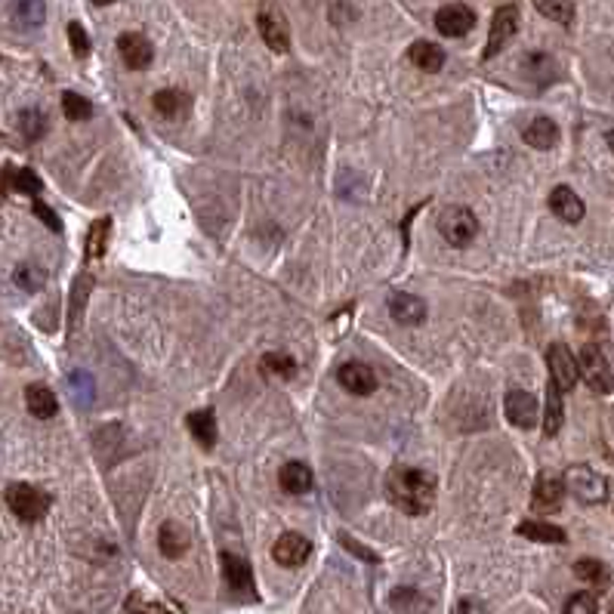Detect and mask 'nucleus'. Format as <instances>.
Listing matches in <instances>:
<instances>
[{
	"label": "nucleus",
	"instance_id": "nucleus-1",
	"mask_svg": "<svg viewBox=\"0 0 614 614\" xmlns=\"http://www.w3.org/2000/svg\"><path fill=\"white\" fill-rule=\"evenodd\" d=\"M389 500L408 515H427L436 504V479L417 466H393L386 479Z\"/></svg>",
	"mask_w": 614,
	"mask_h": 614
},
{
	"label": "nucleus",
	"instance_id": "nucleus-2",
	"mask_svg": "<svg viewBox=\"0 0 614 614\" xmlns=\"http://www.w3.org/2000/svg\"><path fill=\"white\" fill-rule=\"evenodd\" d=\"M6 506L13 509V515L22 522H40L50 509V494L40 491L34 485H25V481H16V485L6 488Z\"/></svg>",
	"mask_w": 614,
	"mask_h": 614
},
{
	"label": "nucleus",
	"instance_id": "nucleus-3",
	"mask_svg": "<svg viewBox=\"0 0 614 614\" xmlns=\"http://www.w3.org/2000/svg\"><path fill=\"white\" fill-rule=\"evenodd\" d=\"M565 481V491L575 494L581 504H602L609 497V481L605 476H599L592 466H568V472L562 476Z\"/></svg>",
	"mask_w": 614,
	"mask_h": 614
},
{
	"label": "nucleus",
	"instance_id": "nucleus-4",
	"mask_svg": "<svg viewBox=\"0 0 614 614\" xmlns=\"http://www.w3.org/2000/svg\"><path fill=\"white\" fill-rule=\"evenodd\" d=\"M577 374L584 376V383L592 389V393L599 395H609L614 389V374H611V365L609 359L602 355V349L587 343L581 349V355H577Z\"/></svg>",
	"mask_w": 614,
	"mask_h": 614
},
{
	"label": "nucleus",
	"instance_id": "nucleus-5",
	"mask_svg": "<svg viewBox=\"0 0 614 614\" xmlns=\"http://www.w3.org/2000/svg\"><path fill=\"white\" fill-rule=\"evenodd\" d=\"M438 232L451 247H466L479 235V220L470 207H445L438 216Z\"/></svg>",
	"mask_w": 614,
	"mask_h": 614
},
{
	"label": "nucleus",
	"instance_id": "nucleus-6",
	"mask_svg": "<svg viewBox=\"0 0 614 614\" xmlns=\"http://www.w3.org/2000/svg\"><path fill=\"white\" fill-rule=\"evenodd\" d=\"M256 28H260L263 40H266V47L272 53H288L290 28H288V19L281 16V10H278L275 4L260 6V13H256Z\"/></svg>",
	"mask_w": 614,
	"mask_h": 614
},
{
	"label": "nucleus",
	"instance_id": "nucleus-7",
	"mask_svg": "<svg viewBox=\"0 0 614 614\" xmlns=\"http://www.w3.org/2000/svg\"><path fill=\"white\" fill-rule=\"evenodd\" d=\"M515 31H519V10H515L513 4L500 6L497 13H494L491 19V31H488V44H485V59H494L509 40L515 38Z\"/></svg>",
	"mask_w": 614,
	"mask_h": 614
},
{
	"label": "nucleus",
	"instance_id": "nucleus-8",
	"mask_svg": "<svg viewBox=\"0 0 614 614\" xmlns=\"http://www.w3.org/2000/svg\"><path fill=\"white\" fill-rule=\"evenodd\" d=\"M547 365H549V376H553V383L562 389V393H571L577 383V359L575 352H571L565 343H553L547 349Z\"/></svg>",
	"mask_w": 614,
	"mask_h": 614
},
{
	"label": "nucleus",
	"instance_id": "nucleus-9",
	"mask_svg": "<svg viewBox=\"0 0 614 614\" xmlns=\"http://www.w3.org/2000/svg\"><path fill=\"white\" fill-rule=\"evenodd\" d=\"M222 577H226L229 590L238 592L244 599H256V584H254V571H250L247 559L235 553H222Z\"/></svg>",
	"mask_w": 614,
	"mask_h": 614
},
{
	"label": "nucleus",
	"instance_id": "nucleus-10",
	"mask_svg": "<svg viewBox=\"0 0 614 614\" xmlns=\"http://www.w3.org/2000/svg\"><path fill=\"white\" fill-rule=\"evenodd\" d=\"M272 556H275V562L284 565V568H299V565L312 556V540L306 534H299V532H288V534H281L275 540Z\"/></svg>",
	"mask_w": 614,
	"mask_h": 614
},
{
	"label": "nucleus",
	"instance_id": "nucleus-11",
	"mask_svg": "<svg viewBox=\"0 0 614 614\" xmlns=\"http://www.w3.org/2000/svg\"><path fill=\"white\" fill-rule=\"evenodd\" d=\"M537 399L532 393H525V389H509L506 399H504V414L506 420L513 423V427L519 429H534L537 423Z\"/></svg>",
	"mask_w": 614,
	"mask_h": 614
},
{
	"label": "nucleus",
	"instance_id": "nucleus-12",
	"mask_svg": "<svg viewBox=\"0 0 614 614\" xmlns=\"http://www.w3.org/2000/svg\"><path fill=\"white\" fill-rule=\"evenodd\" d=\"M436 28L445 38H463L476 28V13L466 4H448L436 13Z\"/></svg>",
	"mask_w": 614,
	"mask_h": 614
},
{
	"label": "nucleus",
	"instance_id": "nucleus-13",
	"mask_svg": "<svg viewBox=\"0 0 614 614\" xmlns=\"http://www.w3.org/2000/svg\"><path fill=\"white\" fill-rule=\"evenodd\" d=\"M117 53H121L124 65L136 68V72L139 68H149L151 59H155V47H151V40L139 31H124L121 38H117Z\"/></svg>",
	"mask_w": 614,
	"mask_h": 614
},
{
	"label": "nucleus",
	"instance_id": "nucleus-14",
	"mask_svg": "<svg viewBox=\"0 0 614 614\" xmlns=\"http://www.w3.org/2000/svg\"><path fill=\"white\" fill-rule=\"evenodd\" d=\"M565 497V481L556 472H540L532 491V509L537 513H556Z\"/></svg>",
	"mask_w": 614,
	"mask_h": 614
},
{
	"label": "nucleus",
	"instance_id": "nucleus-15",
	"mask_svg": "<svg viewBox=\"0 0 614 614\" xmlns=\"http://www.w3.org/2000/svg\"><path fill=\"white\" fill-rule=\"evenodd\" d=\"M389 316L404 327H417L427 321V303H423L417 294L395 290V294H389Z\"/></svg>",
	"mask_w": 614,
	"mask_h": 614
},
{
	"label": "nucleus",
	"instance_id": "nucleus-16",
	"mask_svg": "<svg viewBox=\"0 0 614 614\" xmlns=\"http://www.w3.org/2000/svg\"><path fill=\"white\" fill-rule=\"evenodd\" d=\"M337 380H340V386L352 395H371L376 389V374H374V368L365 365V361H346V365H340Z\"/></svg>",
	"mask_w": 614,
	"mask_h": 614
},
{
	"label": "nucleus",
	"instance_id": "nucleus-17",
	"mask_svg": "<svg viewBox=\"0 0 614 614\" xmlns=\"http://www.w3.org/2000/svg\"><path fill=\"white\" fill-rule=\"evenodd\" d=\"M549 211H553L565 222H581L584 213H587V207H584L581 195H577L575 188L556 186L553 192H549Z\"/></svg>",
	"mask_w": 614,
	"mask_h": 614
},
{
	"label": "nucleus",
	"instance_id": "nucleus-18",
	"mask_svg": "<svg viewBox=\"0 0 614 614\" xmlns=\"http://www.w3.org/2000/svg\"><path fill=\"white\" fill-rule=\"evenodd\" d=\"M151 106H155V111L160 117L177 121V117H183L186 111L192 108V96L179 87H167V90H158L155 99H151Z\"/></svg>",
	"mask_w": 614,
	"mask_h": 614
},
{
	"label": "nucleus",
	"instance_id": "nucleus-19",
	"mask_svg": "<svg viewBox=\"0 0 614 614\" xmlns=\"http://www.w3.org/2000/svg\"><path fill=\"white\" fill-rule=\"evenodd\" d=\"M158 549L167 559H183L188 553V534L179 522H164L158 528Z\"/></svg>",
	"mask_w": 614,
	"mask_h": 614
},
{
	"label": "nucleus",
	"instance_id": "nucleus-20",
	"mask_svg": "<svg viewBox=\"0 0 614 614\" xmlns=\"http://www.w3.org/2000/svg\"><path fill=\"white\" fill-rule=\"evenodd\" d=\"M278 481H281V488L288 494H306L312 488V481H316V476H312V470L303 463V460H290V463L281 466Z\"/></svg>",
	"mask_w": 614,
	"mask_h": 614
},
{
	"label": "nucleus",
	"instance_id": "nucleus-21",
	"mask_svg": "<svg viewBox=\"0 0 614 614\" xmlns=\"http://www.w3.org/2000/svg\"><path fill=\"white\" fill-rule=\"evenodd\" d=\"M522 136H525V143L532 145V149L547 151V149H553L556 139H559V127H556L553 117H534Z\"/></svg>",
	"mask_w": 614,
	"mask_h": 614
},
{
	"label": "nucleus",
	"instance_id": "nucleus-22",
	"mask_svg": "<svg viewBox=\"0 0 614 614\" xmlns=\"http://www.w3.org/2000/svg\"><path fill=\"white\" fill-rule=\"evenodd\" d=\"M25 404L38 420H50V417H56V411H59L56 395L47 386H40V383H31V386L25 389Z\"/></svg>",
	"mask_w": 614,
	"mask_h": 614
},
{
	"label": "nucleus",
	"instance_id": "nucleus-23",
	"mask_svg": "<svg viewBox=\"0 0 614 614\" xmlns=\"http://www.w3.org/2000/svg\"><path fill=\"white\" fill-rule=\"evenodd\" d=\"M411 65H417L420 72H438L445 65V50L432 40H417L414 47L408 50Z\"/></svg>",
	"mask_w": 614,
	"mask_h": 614
},
{
	"label": "nucleus",
	"instance_id": "nucleus-24",
	"mask_svg": "<svg viewBox=\"0 0 614 614\" xmlns=\"http://www.w3.org/2000/svg\"><path fill=\"white\" fill-rule=\"evenodd\" d=\"M188 429H192V436H195V442L201 445L204 451H211L213 445H216V417H213V411H195V414H188Z\"/></svg>",
	"mask_w": 614,
	"mask_h": 614
},
{
	"label": "nucleus",
	"instance_id": "nucleus-25",
	"mask_svg": "<svg viewBox=\"0 0 614 614\" xmlns=\"http://www.w3.org/2000/svg\"><path fill=\"white\" fill-rule=\"evenodd\" d=\"M108 235H111V220H108V216H102V220H96L93 226H90L87 244H83V256H87V263H96V260H102V256H106Z\"/></svg>",
	"mask_w": 614,
	"mask_h": 614
},
{
	"label": "nucleus",
	"instance_id": "nucleus-26",
	"mask_svg": "<svg viewBox=\"0 0 614 614\" xmlns=\"http://www.w3.org/2000/svg\"><path fill=\"white\" fill-rule=\"evenodd\" d=\"M44 16H47L44 0H16V4H13V22L19 28H25V31L44 25Z\"/></svg>",
	"mask_w": 614,
	"mask_h": 614
},
{
	"label": "nucleus",
	"instance_id": "nucleus-27",
	"mask_svg": "<svg viewBox=\"0 0 614 614\" xmlns=\"http://www.w3.org/2000/svg\"><path fill=\"white\" fill-rule=\"evenodd\" d=\"M90 288H93V278L87 275V272H81L78 278H74V288H72V306H68V327H78V321L83 316V306H87V297H90Z\"/></svg>",
	"mask_w": 614,
	"mask_h": 614
},
{
	"label": "nucleus",
	"instance_id": "nucleus-28",
	"mask_svg": "<svg viewBox=\"0 0 614 614\" xmlns=\"http://www.w3.org/2000/svg\"><path fill=\"white\" fill-rule=\"evenodd\" d=\"M519 534L528 537V540H534V543H565V540H568L562 528L549 525V522H537V519L534 522H522Z\"/></svg>",
	"mask_w": 614,
	"mask_h": 614
},
{
	"label": "nucleus",
	"instance_id": "nucleus-29",
	"mask_svg": "<svg viewBox=\"0 0 614 614\" xmlns=\"http://www.w3.org/2000/svg\"><path fill=\"white\" fill-rule=\"evenodd\" d=\"M562 429V389L549 380L547 386V411H543V432L556 436Z\"/></svg>",
	"mask_w": 614,
	"mask_h": 614
},
{
	"label": "nucleus",
	"instance_id": "nucleus-30",
	"mask_svg": "<svg viewBox=\"0 0 614 614\" xmlns=\"http://www.w3.org/2000/svg\"><path fill=\"white\" fill-rule=\"evenodd\" d=\"M13 281L25 294H34V290H40L47 284V269H40L38 263H19L16 272H13Z\"/></svg>",
	"mask_w": 614,
	"mask_h": 614
},
{
	"label": "nucleus",
	"instance_id": "nucleus-31",
	"mask_svg": "<svg viewBox=\"0 0 614 614\" xmlns=\"http://www.w3.org/2000/svg\"><path fill=\"white\" fill-rule=\"evenodd\" d=\"M575 575L581 577L584 584H590V587H609V581H611V575H609V568H605V562H599V559H577L575 562Z\"/></svg>",
	"mask_w": 614,
	"mask_h": 614
},
{
	"label": "nucleus",
	"instance_id": "nucleus-32",
	"mask_svg": "<svg viewBox=\"0 0 614 614\" xmlns=\"http://www.w3.org/2000/svg\"><path fill=\"white\" fill-rule=\"evenodd\" d=\"M260 371L266 376H278V380H290V376H297V361L284 352H269L263 355Z\"/></svg>",
	"mask_w": 614,
	"mask_h": 614
},
{
	"label": "nucleus",
	"instance_id": "nucleus-33",
	"mask_svg": "<svg viewBox=\"0 0 614 614\" xmlns=\"http://www.w3.org/2000/svg\"><path fill=\"white\" fill-rule=\"evenodd\" d=\"M389 602H393V609L399 614H423L429 609V602L420 596L417 590H408V587H399L393 590V596H389Z\"/></svg>",
	"mask_w": 614,
	"mask_h": 614
},
{
	"label": "nucleus",
	"instance_id": "nucleus-34",
	"mask_svg": "<svg viewBox=\"0 0 614 614\" xmlns=\"http://www.w3.org/2000/svg\"><path fill=\"white\" fill-rule=\"evenodd\" d=\"M4 188H13V192H22V195H38L40 192V179L34 177L31 170H16V167H6V170H4Z\"/></svg>",
	"mask_w": 614,
	"mask_h": 614
},
{
	"label": "nucleus",
	"instance_id": "nucleus-35",
	"mask_svg": "<svg viewBox=\"0 0 614 614\" xmlns=\"http://www.w3.org/2000/svg\"><path fill=\"white\" fill-rule=\"evenodd\" d=\"M47 115L40 108H25L19 111V134H22L25 139H40L47 134Z\"/></svg>",
	"mask_w": 614,
	"mask_h": 614
},
{
	"label": "nucleus",
	"instance_id": "nucleus-36",
	"mask_svg": "<svg viewBox=\"0 0 614 614\" xmlns=\"http://www.w3.org/2000/svg\"><path fill=\"white\" fill-rule=\"evenodd\" d=\"M537 13L547 19H553V22L559 25H568L571 19H575V6H571V0H534Z\"/></svg>",
	"mask_w": 614,
	"mask_h": 614
},
{
	"label": "nucleus",
	"instance_id": "nucleus-37",
	"mask_svg": "<svg viewBox=\"0 0 614 614\" xmlns=\"http://www.w3.org/2000/svg\"><path fill=\"white\" fill-rule=\"evenodd\" d=\"M68 389H72V399L78 402V408H90L93 404V376L87 371H74L68 376Z\"/></svg>",
	"mask_w": 614,
	"mask_h": 614
},
{
	"label": "nucleus",
	"instance_id": "nucleus-38",
	"mask_svg": "<svg viewBox=\"0 0 614 614\" xmlns=\"http://www.w3.org/2000/svg\"><path fill=\"white\" fill-rule=\"evenodd\" d=\"M62 111H65V117H72V121H87V117L93 115V106H90V99H83L81 93L65 90V93H62Z\"/></svg>",
	"mask_w": 614,
	"mask_h": 614
},
{
	"label": "nucleus",
	"instance_id": "nucleus-39",
	"mask_svg": "<svg viewBox=\"0 0 614 614\" xmlns=\"http://www.w3.org/2000/svg\"><path fill=\"white\" fill-rule=\"evenodd\" d=\"M525 68H528V74H532V78H534L537 83H549V81H553V74H556L553 59H549V56H543V53L528 56V59H525Z\"/></svg>",
	"mask_w": 614,
	"mask_h": 614
},
{
	"label": "nucleus",
	"instance_id": "nucleus-40",
	"mask_svg": "<svg viewBox=\"0 0 614 614\" xmlns=\"http://www.w3.org/2000/svg\"><path fill=\"white\" fill-rule=\"evenodd\" d=\"M565 614H599V602L592 592H575L565 602Z\"/></svg>",
	"mask_w": 614,
	"mask_h": 614
},
{
	"label": "nucleus",
	"instance_id": "nucleus-41",
	"mask_svg": "<svg viewBox=\"0 0 614 614\" xmlns=\"http://www.w3.org/2000/svg\"><path fill=\"white\" fill-rule=\"evenodd\" d=\"M68 44H72V53L78 56V59H87L90 56V38H87V31H83L81 22L68 25Z\"/></svg>",
	"mask_w": 614,
	"mask_h": 614
},
{
	"label": "nucleus",
	"instance_id": "nucleus-42",
	"mask_svg": "<svg viewBox=\"0 0 614 614\" xmlns=\"http://www.w3.org/2000/svg\"><path fill=\"white\" fill-rule=\"evenodd\" d=\"M127 611H134V614H170L164 609V605H158V602H149V599H143V596H130L127 599Z\"/></svg>",
	"mask_w": 614,
	"mask_h": 614
},
{
	"label": "nucleus",
	"instance_id": "nucleus-43",
	"mask_svg": "<svg viewBox=\"0 0 614 614\" xmlns=\"http://www.w3.org/2000/svg\"><path fill=\"white\" fill-rule=\"evenodd\" d=\"M340 540H343V547L349 549V553H355V556H359V559H365V562H380V556H376L374 549L361 547V543H359V540H352V537H349V534H343V537H340Z\"/></svg>",
	"mask_w": 614,
	"mask_h": 614
},
{
	"label": "nucleus",
	"instance_id": "nucleus-44",
	"mask_svg": "<svg viewBox=\"0 0 614 614\" xmlns=\"http://www.w3.org/2000/svg\"><path fill=\"white\" fill-rule=\"evenodd\" d=\"M34 213H38V220L47 222V229H50V232H59V229H62L59 216H56L47 204H40V201H34Z\"/></svg>",
	"mask_w": 614,
	"mask_h": 614
},
{
	"label": "nucleus",
	"instance_id": "nucleus-45",
	"mask_svg": "<svg viewBox=\"0 0 614 614\" xmlns=\"http://www.w3.org/2000/svg\"><path fill=\"white\" fill-rule=\"evenodd\" d=\"M451 614H485V605L479 599H460Z\"/></svg>",
	"mask_w": 614,
	"mask_h": 614
},
{
	"label": "nucleus",
	"instance_id": "nucleus-46",
	"mask_svg": "<svg viewBox=\"0 0 614 614\" xmlns=\"http://www.w3.org/2000/svg\"><path fill=\"white\" fill-rule=\"evenodd\" d=\"M96 6H108V4H115V0H93Z\"/></svg>",
	"mask_w": 614,
	"mask_h": 614
},
{
	"label": "nucleus",
	"instance_id": "nucleus-47",
	"mask_svg": "<svg viewBox=\"0 0 614 614\" xmlns=\"http://www.w3.org/2000/svg\"><path fill=\"white\" fill-rule=\"evenodd\" d=\"M605 139H609V149L614 151V130H611V134H609V136H605Z\"/></svg>",
	"mask_w": 614,
	"mask_h": 614
},
{
	"label": "nucleus",
	"instance_id": "nucleus-48",
	"mask_svg": "<svg viewBox=\"0 0 614 614\" xmlns=\"http://www.w3.org/2000/svg\"><path fill=\"white\" fill-rule=\"evenodd\" d=\"M611 614H614V609H611Z\"/></svg>",
	"mask_w": 614,
	"mask_h": 614
}]
</instances>
